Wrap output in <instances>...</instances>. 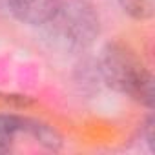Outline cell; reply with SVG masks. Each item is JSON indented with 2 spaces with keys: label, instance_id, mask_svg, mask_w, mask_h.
Here are the masks:
<instances>
[{
  "label": "cell",
  "instance_id": "3",
  "mask_svg": "<svg viewBox=\"0 0 155 155\" xmlns=\"http://www.w3.org/2000/svg\"><path fill=\"white\" fill-rule=\"evenodd\" d=\"M9 9L20 22L28 26H46L62 0H8Z\"/></svg>",
  "mask_w": 155,
  "mask_h": 155
},
{
  "label": "cell",
  "instance_id": "1",
  "mask_svg": "<svg viewBox=\"0 0 155 155\" xmlns=\"http://www.w3.org/2000/svg\"><path fill=\"white\" fill-rule=\"evenodd\" d=\"M99 68L110 88L135 99L146 108H153V75L130 46L122 42L106 44Z\"/></svg>",
  "mask_w": 155,
  "mask_h": 155
},
{
  "label": "cell",
  "instance_id": "5",
  "mask_svg": "<svg viewBox=\"0 0 155 155\" xmlns=\"http://www.w3.org/2000/svg\"><path fill=\"white\" fill-rule=\"evenodd\" d=\"M119 4L135 20H146L153 15V0H119Z\"/></svg>",
  "mask_w": 155,
  "mask_h": 155
},
{
  "label": "cell",
  "instance_id": "4",
  "mask_svg": "<svg viewBox=\"0 0 155 155\" xmlns=\"http://www.w3.org/2000/svg\"><path fill=\"white\" fill-rule=\"evenodd\" d=\"M31 119L13 113H0V153H8L20 133L29 135Z\"/></svg>",
  "mask_w": 155,
  "mask_h": 155
},
{
  "label": "cell",
  "instance_id": "2",
  "mask_svg": "<svg viewBox=\"0 0 155 155\" xmlns=\"http://www.w3.org/2000/svg\"><path fill=\"white\" fill-rule=\"evenodd\" d=\"M51 37L68 49H88L101 35V18L88 0H62L46 24Z\"/></svg>",
  "mask_w": 155,
  "mask_h": 155
}]
</instances>
